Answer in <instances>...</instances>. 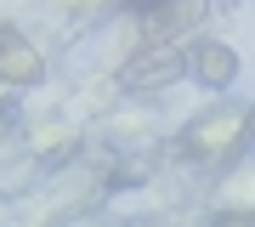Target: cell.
<instances>
[{
	"label": "cell",
	"instance_id": "obj_2",
	"mask_svg": "<svg viewBox=\"0 0 255 227\" xmlns=\"http://www.w3.org/2000/svg\"><path fill=\"white\" fill-rule=\"evenodd\" d=\"M204 17H210V0H142L136 6V34H142V45H176Z\"/></svg>",
	"mask_w": 255,
	"mask_h": 227
},
{
	"label": "cell",
	"instance_id": "obj_6",
	"mask_svg": "<svg viewBox=\"0 0 255 227\" xmlns=\"http://www.w3.org/2000/svg\"><path fill=\"white\" fill-rule=\"evenodd\" d=\"M210 227H255V210L227 205V210H216V216H210Z\"/></svg>",
	"mask_w": 255,
	"mask_h": 227
},
{
	"label": "cell",
	"instance_id": "obj_4",
	"mask_svg": "<svg viewBox=\"0 0 255 227\" xmlns=\"http://www.w3.org/2000/svg\"><path fill=\"white\" fill-rule=\"evenodd\" d=\"M187 74L199 80L204 91H227L238 80V51L227 40H193V51H187Z\"/></svg>",
	"mask_w": 255,
	"mask_h": 227
},
{
	"label": "cell",
	"instance_id": "obj_5",
	"mask_svg": "<svg viewBox=\"0 0 255 227\" xmlns=\"http://www.w3.org/2000/svg\"><path fill=\"white\" fill-rule=\"evenodd\" d=\"M46 80V57L34 51L23 34H11V28H0V85H17V91H28V85H40Z\"/></svg>",
	"mask_w": 255,
	"mask_h": 227
},
{
	"label": "cell",
	"instance_id": "obj_3",
	"mask_svg": "<svg viewBox=\"0 0 255 227\" xmlns=\"http://www.w3.org/2000/svg\"><path fill=\"white\" fill-rule=\"evenodd\" d=\"M182 74H187L182 40H176V45H136V57L119 68V85H125V91H142V97H153V91H170Z\"/></svg>",
	"mask_w": 255,
	"mask_h": 227
},
{
	"label": "cell",
	"instance_id": "obj_7",
	"mask_svg": "<svg viewBox=\"0 0 255 227\" xmlns=\"http://www.w3.org/2000/svg\"><path fill=\"white\" fill-rule=\"evenodd\" d=\"M244 142L255 148V102H250V108H244Z\"/></svg>",
	"mask_w": 255,
	"mask_h": 227
},
{
	"label": "cell",
	"instance_id": "obj_1",
	"mask_svg": "<svg viewBox=\"0 0 255 227\" xmlns=\"http://www.w3.org/2000/svg\"><path fill=\"white\" fill-rule=\"evenodd\" d=\"M238 136H244V114L233 108H210L199 119H187L182 131H176V154L193 159V165H221L238 148Z\"/></svg>",
	"mask_w": 255,
	"mask_h": 227
}]
</instances>
